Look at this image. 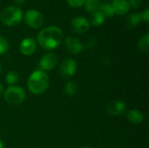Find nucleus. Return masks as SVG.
Here are the masks:
<instances>
[{
	"mask_svg": "<svg viewBox=\"0 0 149 148\" xmlns=\"http://www.w3.org/2000/svg\"><path fill=\"white\" fill-rule=\"evenodd\" d=\"M99 11H100L105 17H113L114 15L113 9L111 3H105L100 4V9H99Z\"/></svg>",
	"mask_w": 149,
	"mask_h": 148,
	"instance_id": "a211bd4d",
	"label": "nucleus"
},
{
	"mask_svg": "<svg viewBox=\"0 0 149 148\" xmlns=\"http://www.w3.org/2000/svg\"><path fill=\"white\" fill-rule=\"evenodd\" d=\"M71 24H72V28L74 31V32L79 33V34L87 31L90 28L89 21L85 17H81V16L75 17L72 20Z\"/></svg>",
	"mask_w": 149,
	"mask_h": 148,
	"instance_id": "1a4fd4ad",
	"label": "nucleus"
},
{
	"mask_svg": "<svg viewBox=\"0 0 149 148\" xmlns=\"http://www.w3.org/2000/svg\"><path fill=\"white\" fill-rule=\"evenodd\" d=\"M65 47L70 53L73 55H78L84 50L83 43L78 38L72 36H68L65 39Z\"/></svg>",
	"mask_w": 149,
	"mask_h": 148,
	"instance_id": "6e6552de",
	"label": "nucleus"
},
{
	"mask_svg": "<svg viewBox=\"0 0 149 148\" xmlns=\"http://www.w3.org/2000/svg\"><path fill=\"white\" fill-rule=\"evenodd\" d=\"M1 72H2V65L0 64V74H1Z\"/></svg>",
	"mask_w": 149,
	"mask_h": 148,
	"instance_id": "c85d7f7f",
	"label": "nucleus"
},
{
	"mask_svg": "<svg viewBox=\"0 0 149 148\" xmlns=\"http://www.w3.org/2000/svg\"><path fill=\"white\" fill-rule=\"evenodd\" d=\"M14 2H15L16 3H17L18 5H22V4L25 2V0H14Z\"/></svg>",
	"mask_w": 149,
	"mask_h": 148,
	"instance_id": "393cba45",
	"label": "nucleus"
},
{
	"mask_svg": "<svg viewBox=\"0 0 149 148\" xmlns=\"http://www.w3.org/2000/svg\"><path fill=\"white\" fill-rule=\"evenodd\" d=\"M105 21V17L102 15L100 11H96L93 12L91 17V23L94 26H100Z\"/></svg>",
	"mask_w": 149,
	"mask_h": 148,
	"instance_id": "6ab92c4d",
	"label": "nucleus"
},
{
	"mask_svg": "<svg viewBox=\"0 0 149 148\" xmlns=\"http://www.w3.org/2000/svg\"><path fill=\"white\" fill-rule=\"evenodd\" d=\"M23 19V11L17 6H8L0 14V21L6 26L13 27L20 24Z\"/></svg>",
	"mask_w": 149,
	"mask_h": 148,
	"instance_id": "7ed1b4c3",
	"label": "nucleus"
},
{
	"mask_svg": "<svg viewBox=\"0 0 149 148\" xmlns=\"http://www.w3.org/2000/svg\"><path fill=\"white\" fill-rule=\"evenodd\" d=\"M9 50L8 41L2 36H0V55L4 54Z\"/></svg>",
	"mask_w": 149,
	"mask_h": 148,
	"instance_id": "412c9836",
	"label": "nucleus"
},
{
	"mask_svg": "<svg viewBox=\"0 0 149 148\" xmlns=\"http://www.w3.org/2000/svg\"><path fill=\"white\" fill-rule=\"evenodd\" d=\"M85 1L86 0H67V3L70 6L73 8H79L84 5Z\"/></svg>",
	"mask_w": 149,
	"mask_h": 148,
	"instance_id": "4be33fe9",
	"label": "nucleus"
},
{
	"mask_svg": "<svg viewBox=\"0 0 149 148\" xmlns=\"http://www.w3.org/2000/svg\"><path fill=\"white\" fill-rule=\"evenodd\" d=\"M24 21L29 27L38 29L43 25L45 17L40 11L37 10H29L24 15Z\"/></svg>",
	"mask_w": 149,
	"mask_h": 148,
	"instance_id": "423d86ee",
	"label": "nucleus"
},
{
	"mask_svg": "<svg viewBox=\"0 0 149 148\" xmlns=\"http://www.w3.org/2000/svg\"><path fill=\"white\" fill-rule=\"evenodd\" d=\"M100 4L101 3H100V0H86L84 3L85 9L89 13H93V12L98 11Z\"/></svg>",
	"mask_w": 149,
	"mask_h": 148,
	"instance_id": "4468645a",
	"label": "nucleus"
},
{
	"mask_svg": "<svg viewBox=\"0 0 149 148\" xmlns=\"http://www.w3.org/2000/svg\"><path fill=\"white\" fill-rule=\"evenodd\" d=\"M0 148H4V145H3V141L0 140Z\"/></svg>",
	"mask_w": 149,
	"mask_h": 148,
	"instance_id": "bb28decb",
	"label": "nucleus"
},
{
	"mask_svg": "<svg viewBox=\"0 0 149 148\" xmlns=\"http://www.w3.org/2000/svg\"><path fill=\"white\" fill-rule=\"evenodd\" d=\"M80 148H92L91 147H89V146H83V147H81Z\"/></svg>",
	"mask_w": 149,
	"mask_h": 148,
	"instance_id": "cd10ccee",
	"label": "nucleus"
},
{
	"mask_svg": "<svg viewBox=\"0 0 149 148\" xmlns=\"http://www.w3.org/2000/svg\"><path fill=\"white\" fill-rule=\"evenodd\" d=\"M141 21V17L140 13H132L127 17V24L130 28H135Z\"/></svg>",
	"mask_w": 149,
	"mask_h": 148,
	"instance_id": "dca6fc26",
	"label": "nucleus"
},
{
	"mask_svg": "<svg viewBox=\"0 0 149 148\" xmlns=\"http://www.w3.org/2000/svg\"><path fill=\"white\" fill-rule=\"evenodd\" d=\"M64 91L67 95L74 96L78 93V91H79L78 84L75 81H69V82L65 83V85L64 86Z\"/></svg>",
	"mask_w": 149,
	"mask_h": 148,
	"instance_id": "2eb2a0df",
	"label": "nucleus"
},
{
	"mask_svg": "<svg viewBox=\"0 0 149 148\" xmlns=\"http://www.w3.org/2000/svg\"><path fill=\"white\" fill-rule=\"evenodd\" d=\"M127 110V105L121 100L111 101L107 106V113L112 116H120Z\"/></svg>",
	"mask_w": 149,
	"mask_h": 148,
	"instance_id": "9d476101",
	"label": "nucleus"
},
{
	"mask_svg": "<svg viewBox=\"0 0 149 148\" xmlns=\"http://www.w3.org/2000/svg\"><path fill=\"white\" fill-rule=\"evenodd\" d=\"M130 6L135 8V9H138L140 8L141 5H142V3H143V0H127Z\"/></svg>",
	"mask_w": 149,
	"mask_h": 148,
	"instance_id": "5701e85b",
	"label": "nucleus"
},
{
	"mask_svg": "<svg viewBox=\"0 0 149 148\" xmlns=\"http://www.w3.org/2000/svg\"><path fill=\"white\" fill-rule=\"evenodd\" d=\"M49 85L50 78L48 74L40 69L31 72L27 81L28 90L34 95H41L45 92Z\"/></svg>",
	"mask_w": 149,
	"mask_h": 148,
	"instance_id": "f03ea898",
	"label": "nucleus"
},
{
	"mask_svg": "<svg viewBox=\"0 0 149 148\" xmlns=\"http://www.w3.org/2000/svg\"><path fill=\"white\" fill-rule=\"evenodd\" d=\"M3 95L6 103L10 106H18L22 104L26 97L25 91L17 85H11L7 87Z\"/></svg>",
	"mask_w": 149,
	"mask_h": 148,
	"instance_id": "20e7f679",
	"label": "nucleus"
},
{
	"mask_svg": "<svg viewBox=\"0 0 149 148\" xmlns=\"http://www.w3.org/2000/svg\"><path fill=\"white\" fill-rule=\"evenodd\" d=\"M58 57L57 55L52 52V51H49L45 53L42 58L39 60V68L40 70L44 71V72H48V71H52L53 70L57 65H58Z\"/></svg>",
	"mask_w": 149,
	"mask_h": 148,
	"instance_id": "0eeeda50",
	"label": "nucleus"
},
{
	"mask_svg": "<svg viewBox=\"0 0 149 148\" xmlns=\"http://www.w3.org/2000/svg\"><path fill=\"white\" fill-rule=\"evenodd\" d=\"M3 92H4L3 86V85L0 83V97H1V96H3Z\"/></svg>",
	"mask_w": 149,
	"mask_h": 148,
	"instance_id": "a878e982",
	"label": "nucleus"
},
{
	"mask_svg": "<svg viewBox=\"0 0 149 148\" xmlns=\"http://www.w3.org/2000/svg\"><path fill=\"white\" fill-rule=\"evenodd\" d=\"M138 49L142 52H148L149 50V33H146L138 41Z\"/></svg>",
	"mask_w": 149,
	"mask_h": 148,
	"instance_id": "f3484780",
	"label": "nucleus"
},
{
	"mask_svg": "<svg viewBox=\"0 0 149 148\" xmlns=\"http://www.w3.org/2000/svg\"><path fill=\"white\" fill-rule=\"evenodd\" d=\"M18 79H19L18 73L14 72V71H11V72H9L6 74L5 82H6L7 85H9V86H11V85H14L16 83H17Z\"/></svg>",
	"mask_w": 149,
	"mask_h": 148,
	"instance_id": "aec40b11",
	"label": "nucleus"
},
{
	"mask_svg": "<svg viewBox=\"0 0 149 148\" xmlns=\"http://www.w3.org/2000/svg\"><path fill=\"white\" fill-rule=\"evenodd\" d=\"M37 49V42L32 38H25L23 39L19 45V50L21 53L24 56L32 55Z\"/></svg>",
	"mask_w": 149,
	"mask_h": 148,
	"instance_id": "9b49d317",
	"label": "nucleus"
},
{
	"mask_svg": "<svg viewBox=\"0 0 149 148\" xmlns=\"http://www.w3.org/2000/svg\"><path fill=\"white\" fill-rule=\"evenodd\" d=\"M111 5L114 14L118 15H125L130 10V4L127 0H113Z\"/></svg>",
	"mask_w": 149,
	"mask_h": 148,
	"instance_id": "f8f14e48",
	"label": "nucleus"
},
{
	"mask_svg": "<svg viewBox=\"0 0 149 148\" xmlns=\"http://www.w3.org/2000/svg\"><path fill=\"white\" fill-rule=\"evenodd\" d=\"M127 119L131 123L139 125L144 121V115L141 111L137 109H132L127 113Z\"/></svg>",
	"mask_w": 149,
	"mask_h": 148,
	"instance_id": "ddd939ff",
	"label": "nucleus"
},
{
	"mask_svg": "<svg viewBox=\"0 0 149 148\" xmlns=\"http://www.w3.org/2000/svg\"><path fill=\"white\" fill-rule=\"evenodd\" d=\"M77 69H78L77 62L73 58H68L63 60L62 63L59 65L58 72L63 79H68L72 76H74V74L77 72Z\"/></svg>",
	"mask_w": 149,
	"mask_h": 148,
	"instance_id": "39448f33",
	"label": "nucleus"
},
{
	"mask_svg": "<svg viewBox=\"0 0 149 148\" xmlns=\"http://www.w3.org/2000/svg\"><path fill=\"white\" fill-rule=\"evenodd\" d=\"M141 20H144L146 23H148L149 22V9L148 8H146L144 10V11H142V13L141 14Z\"/></svg>",
	"mask_w": 149,
	"mask_h": 148,
	"instance_id": "b1692460",
	"label": "nucleus"
},
{
	"mask_svg": "<svg viewBox=\"0 0 149 148\" xmlns=\"http://www.w3.org/2000/svg\"><path fill=\"white\" fill-rule=\"evenodd\" d=\"M38 44L45 50H53L60 45L63 40V32L57 26H48L39 31L37 36Z\"/></svg>",
	"mask_w": 149,
	"mask_h": 148,
	"instance_id": "f257e3e1",
	"label": "nucleus"
}]
</instances>
